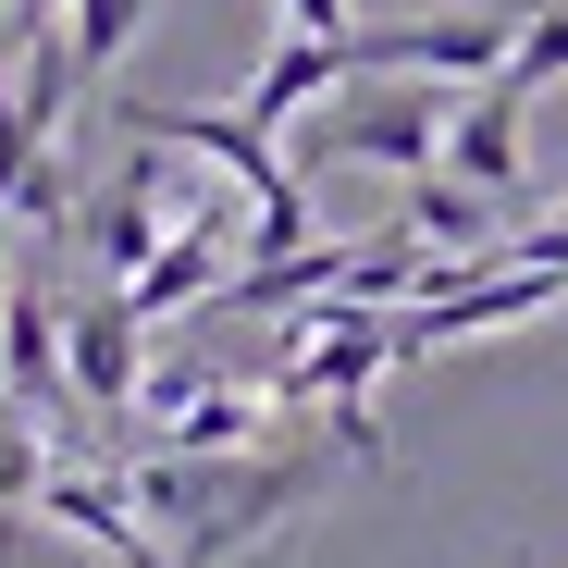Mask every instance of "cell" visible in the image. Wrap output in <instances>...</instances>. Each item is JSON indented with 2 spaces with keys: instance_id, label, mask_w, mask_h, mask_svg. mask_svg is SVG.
<instances>
[{
  "instance_id": "1",
  "label": "cell",
  "mask_w": 568,
  "mask_h": 568,
  "mask_svg": "<svg viewBox=\"0 0 568 568\" xmlns=\"http://www.w3.org/2000/svg\"><path fill=\"white\" fill-rule=\"evenodd\" d=\"M384 371H408L396 310H384V297H346V284H334V297H310V334L272 358V396H284V408H310V396H322V408H334V445L384 469L396 445H384V420H371V384H384Z\"/></svg>"
},
{
  "instance_id": "2",
  "label": "cell",
  "mask_w": 568,
  "mask_h": 568,
  "mask_svg": "<svg viewBox=\"0 0 568 568\" xmlns=\"http://www.w3.org/2000/svg\"><path fill=\"white\" fill-rule=\"evenodd\" d=\"M223 247H247V223H235V211H199V223H173V235H161V260H149V272H124L136 322L211 310V284H223Z\"/></svg>"
},
{
  "instance_id": "3",
  "label": "cell",
  "mask_w": 568,
  "mask_h": 568,
  "mask_svg": "<svg viewBox=\"0 0 568 568\" xmlns=\"http://www.w3.org/2000/svg\"><path fill=\"white\" fill-rule=\"evenodd\" d=\"M531 100L507 74H483V100H457L445 112V161H457V185H495V199H519V173H531Z\"/></svg>"
},
{
  "instance_id": "4",
  "label": "cell",
  "mask_w": 568,
  "mask_h": 568,
  "mask_svg": "<svg viewBox=\"0 0 568 568\" xmlns=\"http://www.w3.org/2000/svg\"><path fill=\"white\" fill-rule=\"evenodd\" d=\"M519 26L495 13H433V26H358V62H420V74H507Z\"/></svg>"
},
{
  "instance_id": "5",
  "label": "cell",
  "mask_w": 568,
  "mask_h": 568,
  "mask_svg": "<svg viewBox=\"0 0 568 568\" xmlns=\"http://www.w3.org/2000/svg\"><path fill=\"white\" fill-rule=\"evenodd\" d=\"M272 384H173L161 396V445H185V457H247L260 433H272Z\"/></svg>"
},
{
  "instance_id": "6",
  "label": "cell",
  "mask_w": 568,
  "mask_h": 568,
  "mask_svg": "<svg viewBox=\"0 0 568 568\" xmlns=\"http://www.w3.org/2000/svg\"><path fill=\"white\" fill-rule=\"evenodd\" d=\"M62 334H74V396L100 408V420H124V408H136V384H149V371H136V346H149V322H136V297H124V284H112V297L87 310V322H62Z\"/></svg>"
},
{
  "instance_id": "7",
  "label": "cell",
  "mask_w": 568,
  "mask_h": 568,
  "mask_svg": "<svg viewBox=\"0 0 568 568\" xmlns=\"http://www.w3.org/2000/svg\"><path fill=\"white\" fill-rule=\"evenodd\" d=\"M346 74H371V62H358V26H346V38H297V50H272V62H260L247 112H260V124H297V112H322V100H334Z\"/></svg>"
},
{
  "instance_id": "8",
  "label": "cell",
  "mask_w": 568,
  "mask_h": 568,
  "mask_svg": "<svg viewBox=\"0 0 568 568\" xmlns=\"http://www.w3.org/2000/svg\"><path fill=\"white\" fill-rule=\"evenodd\" d=\"M87 235H100V260H112V284L124 272H149L161 260V161H124V185H112V199H100V223H87Z\"/></svg>"
},
{
  "instance_id": "9",
  "label": "cell",
  "mask_w": 568,
  "mask_h": 568,
  "mask_svg": "<svg viewBox=\"0 0 568 568\" xmlns=\"http://www.w3.org/2000/svg\"><path fill=\"white\" fill-rule=\"evenodd\" d=\"M0 371H13V396H62V371H74V334H50V297H13L0 310Z\"/></svg>"
},
{
  "instance_id": "10",
  "label": "cell",
  "mask_w": 568,
  "mask_h": 568,
  "mask_svg": "<svg viewBox=\"0 0 568 568\" xmlns=\"http://www.w3.org/2000/svg\"><path fill=\"white\" fill-rule=\"evenodd\" d=\"M433 124H445V112H346L334 136H310V161H322V149H346V161H384V173H420V161L445 149Z\"/></svg>"
},
{
  "instance_id": "11",
  "label": "cell",
  "mask_w": 568,
  "mask_h": 568,
  "mask_svg": "<svg viewBox=\"0 0 568 568\" xmlns=\"http://www.w3.org/2000/svg\"><path fill=\"white\" fill-rule=\"evenodd\" d=\"M408 235H433V247H495V223L457 199V185H408V211H396Z\"/></svg>"
},
{
  "instance_id": "12",
  "label": "cell",
  "mask_w": 568,
  "mask_h": 568,
  "mask_svg": "<svg viewBox=\"0 0 568 568\" xmlns=\"http://www.w3.org/2000/svg\"><path fill=\"white\" fill-rule=\"evenodd\" d=\"M556 74H568V0H544V13L519 26V50H507V87H519V100L556 87Z\"/></svg>"
},
{
  "instance_id": "13",
  "label": "cell",
  "mask_w": 568,
  "mask_h": 568,
  "mask_svg": "<svg viewBox=\"0 0 568 568\" xmlns=\"http://www.w3.org/2000/svg\"><path fill=\"white\" fill-rule=\"evenodd\" d=\"M149 26V0H74V62H87V87L112 74V50Z\"/></svg>"
},
{
  "instance_id": "14",
  "label": "cell",
  "mask_w": 568,
  "mask_h": 568,
  "mask_svg": "<svg viewBox=\"0 0 568 568\" xmlns=\"http://www.w3.org/2000/svg\"><path fill=\"white\" fill-rule=\"evenodd\" d=\"M284 13H297L310 38H346V0H284Z\"/></svg>"
},
{
  "instance_id": "15",
  "label": "cell",
  "mask_w": 568,
  "mask_h": 568,
  "mask_svg": "<svg viewBox=\"0 0 568 568\" xmlns=\"http://www.w3.org/2000/svg\"><path fill=\"white\" fill-rule=\"evenodd\" d=\"M0 50H13V0H0Z\"/></svg>"
}]
</instances>
